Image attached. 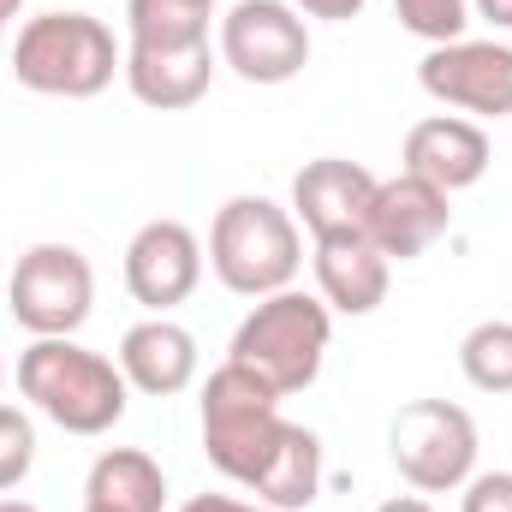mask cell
Segmentation results:
<instances>
[{
	"label": "cell",
	"mask_w": 512,
	"mask_h": 512,
	"mask_svg": "<svg viewBox=\"0 0 512 512\" xmlns=\"http://www.w3.org/2000/svg\"><path fill=\"white\" fill-rule=\"evenodd\" d=\"M387 262L376 251L370 233H334V239H316V286H322V304L340 310V316H370L387 298Z\"/></svg>",
	"instance_id": "obj_15"
},
{
	"label": "cell",
	"mask_w": 512,
	"mask_h": 512,
	"mask_svg": "<svg viewBox=\"0 0 512 512\" xmlns=\"http://www.w3.org/2000/svg\"><path fill=\"white\" fill-rule=\"evenodd\" d=\"M18 6H24V0H0V24H6V18H18Z\"/></svg>",
	"instance_id": "obj_27"
},
{
	"label": "cell",
	"mask_w": 512,
	"mask_h": 512,
	"mask_svg": "<svg viewBox=\"0 0 512 512\" xmlns=\"http://www.w3.org/2000/svg\"><path fill=\"white\" fill-rule=\"evenodd\" d=\"M36 465V429L18 405H0V495L18 489Z\"/></svg>",
	"instance_id": "obj_21"
},
{
	"label": "cell",
	"mask_w": 512,
	"mask_h": 512,
	"mask_svg": "<svg viewBox=\"0 0 512 512\" xmlns=\"http://www.w3.org/2000/svg\"><path fill=\"white\" fill-rule=\"evenodd\" d=\"M209 78H215L209 42H185V48H126V84L143 108H161V114L197 108L209 96Z\"/></svg>",
	"instance_id": "obj_14"
},
{
	"label": "cell",
	"mask_w": 512,
	"mask_h": 512,
	"mask_svg": "<svg viewBox=\"0 0 512 512\" xmlns=\"http://www.w3.org/2000/svg\"><path fill=\"white\" fill-rule=\"evenodd\" d=\"M0 512H36L30 501H0Z\"/></svg>",
	"instance_id": "obj_28"
},
{
	"label": "cell",
	"mask_w": 512,
	"mask_h": 512,
	"mask_svg": "<svg viewBox=\"0 0 512 512\" xmlns=\"http://www.w3.org/2000/svg\"><path fill=\"white\" fill-rule=\"evenodd\" d=\"M120 370H126V382L137 393H155V399L185 393V387L197 382V340H191V328H179L167 316H149V322L126 328Z\"/></svg>",
	"instance_id": "obj_16"
},
{
	"label": "cell",
	"mask_w": 512,
	"mask_h": 512,
	"mask_svg": "<svg viewBox=\"0 0 512 512\" xmlns=\"http://www.w3.org/2000/svg\"><path fill=\"white\" fill-rule=\"evenodd\" d=\"M12 72L24 90L36 96H66V102H90L114 84V72H126V54L114 48V30L90 12H42L18 30L12 42Z\"/></svg>",
	"instance_id": "obj_2"
},
{
	"label": "cell",
	"mask_w": 512,
	"mask_h": 512,
	"mask_svg": "<svg viewBox=\"0 0 512 512\" xmlns=\"http://www.w3.org/2000/svg\"><path fill=\"white\" fill-rule=\"evenodd\" d=\"M0 382H6V364H0Z\"/></svg>",
	"instance_id": "obj_30"
},
{
	"label": "cell",
	"mask_w": 512,
	"mask_h": 512,
	"mask_svg": "<svg viewBox=\"0 0 512 512\" xmlns=\"http://www.w3.org/2000/svg\"><path fill=\"white\" fill-rule=\"evenodd\" d=\"M18 387L66 435H108L126 417L131 393L126 370H114L102 352H90L78 340H36L18 358Z\"/></svg>",
	"instance_id": "obj_1"
},
{
	"label": "cell",
	"mask_w": 512,
	"mask_h": 512,
	"mask_svg": "<svg viewBox=\"0 0 512 512\" xmlns=\"http://www.w3.org/2000/svg\"><path fill=\"white\" fill-rule=\"evenodd\" d=\"M221 60L245 84H286L310 66V30L286 0H239L221 18Z\"/></svg>",
	"instance_id": "obj_8"
},
{
	"label": "cell",
	"mask_w": 512,
	"mask_h": 512,
	"mask_svg": "<svg viewBox=\"0 0 512 512\" xmlns=\"http://www.w3.org/2000/svg\"><path fill=\"white\" fill-rule=\"evenodd\" d=\"M417 84L447 102V108H465V114H483V120H507L512 114V48L507 42H441L423 54L417 66Z\"/></svg>",
	"instance_id": "obj_9"
},
{
	"label": "cell",
	"mask_w": 512,
	"mask_h": 512,
	"mask_svg": "<svg viewBox=\"0 0 512 512\" xmlns=\"http://www.w3.org/2000/svg\"><path fill=\"white\" fill-rule=\"evenodd\" d=\"M6 298H12V322L30 328L36 340H72L90 322L96 274H90L84 251H72V245H36L18 256Z\"/></svg>",
	"instance_id": "obj_7"
},
{
	"label": "cell",
	"mask_w": 512,
	"mask_h": 512,
	"mask_svg": "<svg viewBox=\"0 0 512 512\" xmlns=\"http://www.w3.org/2000/svg\"><path fill=\"white\" fill-rule=\"evenodd\" d=\"M393 12H399V24L411 30V36H423V42H459L465 36V24H471V0H393Z\"/></svg>",
	"instance_id": "obj_20"
},
{
	"label": "cell",
	"mask_w": 512,
	"mask_h": 512,
	"mask_svg": "<svg viewBox=\"0 0 512 512\" xmlns=\"http://www.w3.org/2000/svg\"><path fill=\"white\" fill-rule=\"evenodd\" d=\"M280 429H286V417H280L274 387H262L239 364H221L209 376V387H203V453L221 477L251 489L268 453L280 447Z\"/></svg>",
	"instance_id": "obj_5"
},
{
	"label": "cell",
	"mask_w": 512,
	"mask_h": 512,
	"mask_svg": "<svg viewBox=\"0 0 512 512\" xmlns=\"http://www.w3.org/2000/svg\"><path fill=\"white\" fill-rule=\"evenodd\" d=\"M298 12H310V18H334V24H346V18H358V12H364V0H298Z\"/></svg>",
	"instance_id": "obj_23"
},
{
	"label": "cell",
	"mask_w": 512,
	"mask_h": 512,
	"mask_svg": "<svg viewBox=\"0 0 512 512\" xmlns=\"http://www.w3.org/2000/svg\"><path fill=\"white\" fill-rule=\"evenodd\" d=\"M203 280V245L185 221H149L137 227V239L126 245V286L137 304H149L155 316L185 304Z\"/></svg>",
	"instance_id": "obj_10"
},
{
	"label": "cell",
	"mask_w": 512,
	"mask_h": 512,
	"mask_svg": "<svg viewBox=\"0 0 512 512\" xmlns=\"http://www.w3.org/2000/svg\"><path fill=\"white\" fill-rule=\"evenodd\" d=\"M477 12H483L495 30H512V0H477Z\"/></svg>",
	"instance_id": "obj_25"
},
{
	"label": "cell",
	"mask_w": 512,
	"mask_h": 512,
	"mask_svg": "<svg viewBox=\"0 0 512 512\" xmlns=\"http://www.w3.org/2000/svg\"><path fill=\"white\" fill-rule=\"evenodd\" d=\"M209 262L221 274L227 292L239 298H268L286 292L298 262H304V239L292 209L268 203V197H233L221 203L215 227H209Z\"/></svg>",
	"instance_id": "obj_4"
},
{
	"label": "cell",
	"mask_w": 512,
	"mask_h": 512,
	"mask_svg": "<svg viewBox=\"0 0 512 512\" xmlns=\"http://www.w3.org/2000/svg\"><path fill=\"white\" fill-rule=\"evenodd\" d=\"M316 489H322V441L304 423H286L280 429V447L268 453L262 477L251 483V495L268 512H298V507L316 501Z\"/></svg>",
	"instance_id": "obj_17"
},
{
	"label": "cell",
	"mask_w": 512,
	"mask_h": 512,
	"mask_svg": "<svg viewBox=\"0 0 512 512\" xmlns=\"http://www.w3.org/2000/svg\"><path fill=\"white\" fill-rule=\"evenodd\" d=\"M459 512H512V471H483V477H471Z\"/></svg>",
	"instance_id": "obj_22"
},
{
	"label": "cell",
	"mask_w": 512,
	"mask_h": 512,
	"mask_svg": "<svg viewBox=\"0 0 512 512\" xmlns=\"http://www.w3.org/2000/svg\"><path fill=\"white\" fill-rule=\"evenodd\" d=\"M376 512H435L429 501H417V495H399V501H382Z\"/></svg>",
	"instance_id": "obj_26"
},
{
	"label": "cell",
	"mask_w": 512,
	"mask_h": 512,
	"mask_svg": "<svg viewBox=\"0 0 512 512\" xmlns=\"http://www.w3.org/2000/svg\"><path fill=\"white\" fill-rule=\"evenodd\" d=\"M459 370L483 393H512V322H477L459 346Z\"/></svg>",
	"instance_id": "obj_19"
},
{
	"label": "cell",
	"mask_w": 512,
	"mask_h": 512,
	"mask_svg": "<svg viewBox=\"0 0 512 512\" xmlns=\"http://www.w3.org/2000/svg\"><path fill=\"white\" fill-rule=\"evenodd\" d=\"M167 501V477L149 453L137 447H114L90 465V483H84V507L102 512H161Z\"/></svg>",
	"instance_id": "obj_18"
},
{
	"label": "cell",
	"mask_w": 512,
	"mask_h": 512,
	"mask_svg": "<svg viewBox=\"0 0 512 512\" xmlns=\"http://www.w3.org/2000/svg\"><path fill=\"white\" fill-rule=\"evenodd\" d=\"M191 6H203V12H215V0H191Z\"/></svg>",
	"instance_id": "obj_29"
},
{
	"label": "cell",
	"mask_w": 512,
	"mask_h": 512,
	"mask_svg": "<svg viewBox=\"0 0 512 512\" xmlns=\"http://www.w3.org/2000/svg\"><path fill=\"white\" fill-rule=\"evenodd\" d=\"M328 334H334L328 304L286 286V292L256 298V310L239 322V334H233L227 364L251 370L262 387H274V393L286 399V393H304V387L322 376Z\"/></svg>",
	"instance_id": "obj_3"
},
{
	"label": "cell",
	"mask_w": 512,
	"mask_h": 512,
	"mask_svg": "<svg viewBox=\"0 0 512 512\" xmlns=\"http://www.w3.org/2000/svg\"><path fill=\"white\" fill-rule=\"evenodd\" d=\"M376 173L346 161V155H322L292 179V221L310 227V239H334V233H364L370 203H376Z\"/></svg>",
	"instance_id": "obj_11"
},
{
	"label": "cell",
	"mask_w": 512,
	"mask_h": 512,
	"mask_svg": "<svg viewBox=\"0 0 512 512\" xmlns=\"http://www.w3.org/2000/svg\"><path fill=\"white\" fill-rule=\"evenodd\" d=\"M84 512H102V507H84Z\"/></svg>",
	"instance_id": "obj_31"
},
{
	"label": "cell",
	"mask_w": 512,
	"mask_h": 512,
	"mask_svg": "<svg viewBox=\"0 0 512 512\" xmlns=\"http://www.w3.org/2000/svg\"><path fill=\"white\" fill-rule=\"evenodd\" d=\"M453 209H447V191L417 179V173H399V179H382L376 185V203H370V221L364 233L376 239V251L387 262H411L423 256L441 233H447Z\"/></svg>",
	"instance_id": "obj_12"
},
{
	"label": "cell",
	"mask_w": 512,
	"mask_h": 512,
	"mask_svg": "<svg viewBox=\"0 0 512 512\" xmlns=\"http://www.w3.org/2000/svg\"><path fill=\"white\" fill-rule=\"evenodd\" d=\"M405 173L441 185L447 197L477 185L489 173V137L471 120H453V114H435V120H417L405 131Z\"/></svg>",
	"instance_id": "obj_13"
},
{
	"label": "cell",
	"mask_w": 512,
	"mask_h": 512,
	"mask_svg": "<svg viewBox=\"0 0 512 512\" xmlns=\"http://www.w3.org/2000/svg\"><path fill=\"white\" fill-rule=\"evenodd\" d=\"M179 512H268V507H251V501H233V495H197V501H185Z\"/></svg>",
	"instance_id": "obj_24"
},
{
	"label": "cell",
	"mask_w": 512,
	"mask_h": 512,
	"mask_svg": "<svg viewBox=\"0 0 512 512\" xmlns=\"http://www.w3.org/2000/svg\"><path fill=\"white\" fill-rule=\"evenodd\" d=\"M387 447H393L399 477L411 489H423V495L465 489L471 471H477V423L453 399H411V405H399Z\"/></svg>",
	"instance_id": "obj_6"
}]
</instances>
